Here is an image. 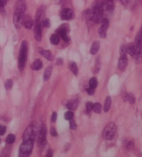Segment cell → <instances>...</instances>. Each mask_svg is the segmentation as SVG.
<instances>
[{
    "label": "cell",
    "mask_w": 142,
    "mask_h": 157,
    "mask_svg": "<svg viewBox=\"0 0 142 157\" xmlns=\"http://www.w3.org/2000/svg\"><path fill=\"white\" fill-rule=\"evenodd\" d=\"M33 140H23L20 148V156H28L31 153L34 147Z\"/></svg>",
    "instance_id": "obj_3"
},
{
    "label": "cell",
    "mask_w": 142,
    "mask_h": 157,
    "mask_svg": "<svg viewBox=\"0 0 142 157\" xmlns=\"http://www.w3.org/2000/svg\"><path fill=\"white\" fill-rule=\"evenodd\" d=\"M120 2L123 4L124 5V6H126L128 4V2H129V0H119Z\"/></svg>",
    "instance_id": "obj_41"
},
{
    "label": "cell",
    "mask_w": 142,
    "mask_h": 157,
    "mask_svg": "<svg viewBox=\"0 0 142 157\" xmlns=\"http://www.w3.org/2000/svg\"><path fill=\"white\" fill-rule=\"evenodd\" d=\"M15 10L22 13H24L25 12L26 10L25 1H24V0H18Z\"/></svg>",
    "instance_id": "obj_14"
},
{
    "label": "cell",
    "mask_w": 142,
    "mask_h": 157,
    "mask_svg": "<svg viewBox=\"0 0 142 157\" xmlns=\"http://www.w3.org/2000/svg\"><path fill=\"white\" fill-rule=\"evenodd\" d=\"M135 54L134 58L136 64L140 63L142 60V27L139 30L135 37Z\"/></svg>",
    "instance_id": "obj_1"
},
{
    "label": "cell",
    "mask_w": 142,
    "mask_h": 157,
    "mask_svg": "<svg viewBox=\"0 0 142 157\" xmlns=\"http://www.w3.org/2000/svg\"><path fill=\"white\" fill-rule=\"evenodd\" d=\"M34 21L31 19H28V20H25V19H24V25L25 26V28L27 29H31L32 28V26H34Z\"/></svg>",
    "instance_id": "obj_26"
},
{
    "label": "cell",
    "mask_w": 142,
    "mask_h": 157,
    "mask_svg": "<svg viewBox=\"0 0 142 157\" xmlns=\"http://www.w3.org/2000/svg\"><path fill=\"white\" fill-rule=\"evenodd\" d=\"M6 128L4 125H0V136H3L6 134Z\"/></svg>",
    "instance_id": "obj_37"
},
{
    "label": "cell",
    "mask_w": 142,
    "mask_h": 157,
    "mask_svg": "<svg viewBox=\"0 0 142 157\" xmlns=\"http://www.w3.org/2000/svg\"><path fill=\"white\" fill-rule=\"evenodd\" d=\"M13 80L11 79H8L6 82H5V88H6V90H10L11 89L12 86H13Z\"/></svg>",
    "instance_id": "obj_30"
},
{
    "label": "cell",
    "mask_w": 142,
    "mask_h": 157,
    "mask_svg": "<svg viewBox=\"0 0 142 157\" xmlns=\"http://www.w3.org/2000/svg\"><path fill=\"white\" fill-rule=\"evenodd\" d=\"M35 139V132L32 126H29L23 134V140H33L34 141Z\"/></svg>",
    "instance_id": "obj_7"
},
{
    "label": "cell",
    "mask_w": 142,
    "mask_h": 157,
    "mask_svg": "<svg viewBox=\"0 0 142 157\" xmlns=\"http://www.w3.org/2000/svg\"><path fill=\"white\" fill-rule=\"evenodd\" d=\"M42 62L39 59L34 61L31 64V69L35 70V71H38V70L42 69Z\"/></svg>",
    "instance_id": "obj_17"
},
{
    "label": "cell",
    "mask_w": 142,
    "mask_h": 157,
    "mask_svg": "<svg viewBox=\"0 0 142 157\" xmlns=\"http://www.w3.org/2000/svg\"><path fill=\"white\" fill-rule=\"evenodd\" d=\"M53 156V151H52V150H49V151H48V153H47V155H46V156L47 157H51Z\"/></svg>",
    "instance_id": "obj_43"
},
{
    "label": "cell",
    "mask_w": 142,
    "mask_h": 157,
    "mask_svg": "<svg viewBox=\"0 0 142 157\" xmlns=\"http://www.w3.org/2000/svg\"><path fill=\"white\" fill-rule=\"evenodd\" d=\"M116 124L114 122H110V123H108L103 131V139L105 140H111L113 139L116 132Z\"/></svg>",
    "instance_id": "obj_4"
},
{
    "label": "cell",
    "mask_w": 142,
    "mask_h": 157,
    "mask_svg": "<svg viewBox=\"0 0 142 157\" xmlns=\"http://www.w3.org/2000/svg\"><path fill=\"white\" fill-rule=\"evenodd\" d=\"M51 44L53 45H58L60 42V37L58 34H53L50 38Z\"/></svg>",
    "instance_id": "obj_23"
},
{
    "label": "cell",
    "mask_w": 142,
    "mask_h": 157,
    "mask_svg": "<svg viewBox=\"0 0 142 157\" xmlns=\"http://www.w3.org/2000/svg\"><path fill=\"white\" fill-rule=\"evenodd\" d=\"M100 48V42L99 41H95L93 42V44L92 45L91 49H90V53L92 55H95L98 53V51H99Z\"/></svg>",
    "instance_id": "obj_16"
},
{
    "label": "cell",
    "mask_w": 142,
    "mask_h": 157,
    "mask_svg": "<svg viewBox=\"0 0 142 157\" xmlns=\"http://www.w3.org/2000/svg\"><path fill=\"white\" fill-rule=\"evenodd\" d=\"M73 118V113L71 111H68L65 113V118L67 121H70Z\"/></svg>",
    "instance_id": "obj_31"
},
{
    "label": "cell",
    "mask_w": 142,
    "mask_h": 157,
    "mask_svg": "<svg viewBox=\"0 0 142 157\" xmlns=\"http://www.w3.org/2000/svg\"><path fill=\"white\" fill-rule=\"evenodd\" d=\"M109 26V21L108 19H103V20L101 22V26H100L99 29V33L100 36L104 38L106 37V34H107V30Z\"/></svg>",
    "instance_id": "obj_9"
},
{
    "label": "cell",
    "mask_w": 142,
    "mask_h": 157,
    "mask_svg": "<svg viewBox=\"0 0 142 157\" xmlns=\"http://www.w3.org/2000/svg\"><path fill=\"white\" fill-rule=\"evenodd\" d=\"M42 26L46 27V28H49L50 27V21L48 19H45L42 21Z\"/></svg>",
    "instance_id": "obj_36"
},
{
    "label": "cell",
    "mask_w": 142,
    "mask_h": 157,
    "mask_svg": "<svg viewBox=\"0 0 142 157\" xmlns=\"http://www.w3.org/2000/svg\"><path fill=\"white\" fill-rule=\"evenodd\" d=\"M46 129L45 126H44L41 129L40 134L37 138V143L40 146L43 145L46 143Z\"/></svg>",
    "instance_id": "obj_10"
},
{
    "label": "cell",
    "mask_w": 142,
    "mask_h": 157,
    "mask_svg": "<svg viewBox=\"0 0 142 157\" xmlns=\"http://www.w3.org/2000/svg\"><path fill=\"white\" fill-rule=\"evenodd\" d=\"M104 6L108 10H112L114 9V2H113V0H105Z\"/></svg>",
    "instance_id": "obj_25"
},
{
    "label": "cell",
    "mask_w": 142,
    "mask_h": 157,
    "mask_svg": "<svg viewBox=\"0 0 142 157\" xmlns=\"http://www.w3.org/2000/svg\"><path fill=\"white\" fill-rule=\"evenodd\" d=\"M86 91L87 92V94H89V95H94V88H92V87H87L86 88Z\"/></svg>",
    "instance_id": "obj_38"
},
{
    "label": "cell",
    "mask_w": 142,
    "mask_h": 157,
    "mask_svg": "<svg viewBox=\"0 0 142 157\" xmlns=\"http://www.w3.org/2000/svg\"><path fill=\"white\" fill-rule=\"evenodd\" d=\"M46 13V7L45 6H41L37 10L35 14V24H42L45 18Z\"/></svg>",
    "instance_id": "obj_8"
},
{
    "label": "cell",
    "mask_w": 142,
    "mask_h": 157,
    "mask_svg": "<svg viewBox=\"0 0 142 157\" xmlns=\"http://www.w3.org/2000/svg\"><path fill=\"white\" fill-rule=\"evenodd\" d=\"M39 52L41 55H42L43 57H45V58L46 59H48V60L52 61L53 59V56L50 51L43 49V48H40Z\"/></svg>",
    "instance_id": "obj_15"
},
{
    "label": "cell",
    "mask_w": 142,
    "mask_h": 157,
    "mask_svg": "<svg viewBox=\"0 0 142 157\" xmlns=\"http://www.w3.org/2000/svg\"><path fill=\"white\" fill-rule=\"evenodd\" d=\"M57 64H58V65H62V58L58 59V61H57Z\"/></svg>",
    "instance_id": "obj_42"
},
{
    "label": "cell",
    "mask_w": 142,
    "mask_h": 157,
    "mask_svg": "<svg viewBox=\"0 0 142 157\" xmlns=\"http://www.w3.org/2000/svg\"><path fill=\"white\" fill-rule=\"evenodd\" d=\"M7 3V0H0V12H4V6Z\"/></svg>",
    "instance_id": "obj_32"
},
{
    "label": "cell",
    "mask_w": 142,
    "mask_h": 157,
    "mask_svg": "<svg viewBox=\"0 0 142 157\" xmlns=\"http://www.w3.org/2000/svg\"><path fill=\"white\" fill-rule=\"evenodd\" d=\"M93 106H94V104H93L92 102H87V103L86 104V109H87V112H90L91 111H92L93 110Z\"/></svg>",
    "instance_id": "obj_35"
},
{
    "label": "cell",
    "mask_w": 142,
    "mask_h": 157,
    "mask_svg": "<svg viewBox=\"0 0 142 157\" xmlns=\"http://www.w3.org/2000/svg\"><path fill=\"white\" fill-rule=\"evenodd\" d=\"M42 24H35L34 28V36L35 38L37 41H40L42 40Z\"/></svg>",
    "instance_id": "obj_11"
},
{
    "label": "cell",
    "mask_w": 142,
    "mask_h": 157,
    "mask_svg": "<svg viewBox=\"0 0 142 157\" xmlns=\"http://www.w3.org/2000/svg\"><path fill=\"white\" fill-rule=\"evenodd\" d=\"M56 119H57V113L56 112H53L52 116H51V122H52V123H55L56 121Z\"/></svg>",
    "instance_id": "obj_40"
},
{
    "label": "cell",
    "mask_w": 142,
    "mask_h": 157,
    "mask_svg": "<svg viewBox=\"0 0 142 157\" xmlns=\"http://www.w3.org/2000/svg\"><path fill=\"white\" fill-rule=\"evenodd\" d=\"M126 51L128 54H130L131 56L134 57L135 54V46L133 43H130V44H128L126 46Z\"/></svg>",
    "instance_id": "obj_19"
},
{
    "label": "cell",
    "mask_w": 142,
    "mask_h": 157,
    "mask_svg": "<svg viewBox=\"0 0 142 157\" xmlns=\"http://www.w3.org/2000/svg\"><path fill=\"white\" fill-rule=\"evenodd\" d=\"M125 101H127L130 104H134L135 102V97L131 93H127L124 96Z\"/></svg>",
    "instance_id": "obj_21"
},
{
    "label": "cell",
    "mask_w": 142,
    "mask_h": 157,
    "mask_svg": "<svg viewBox=\"0 0 142 157\" xmlns=\"http://www.w3.org/2000/svg\"><path fill=\"white\" fill-rule=\"evenodd\" d=\"M69 125H70V128L73 129V130H75V129L77 128V124H76L75 121L73 120V118L72 119V120H70Z\"/></svg>",
    "instance_id": "obj_34"
},
{
    "label": "cell",
    "mask_w": 142,
    "mask_h": 157,
    "mask_svg": "<svg viewBox=\"0 0 142 157\" xmlns=\"http://www.w3.org/2000/svg\"><path fill=\"white\" fill-rule=\"evenodd\" d=\"M78 100L73 99L67 102V107L69 109H76V108L78 107Z\"/></svg>",
    "instance_id": "obj_18"
},
{
    "label": "cell",
    "mask_w": 142,
    "mask_h": 157,
    "mask_svg": "<svg viewBox=\"0 0 142 157\" xmlns=\"http://www.w3.org/2000/svg\"><path fill=\"white\" fill-rule=\"evenodd\" d=\"M134 147V143L132 142H129L128 143V148H132Z\"/></svg>",
    "instance_id": "obj_44"
},
{
    "label": "cell",
    "mask_w": 142,
    "mask_h": 157,
    "mask_svg": "<svg viewBox=\"0 0 142 157\" xmlns=\"http://www.w3.org/2000/svg\"><path fill=\"white\" fill-rule=\"evenodd\" d=\"M50 133H51V136H58V133H57L56 129L55 128H52L51 129Z\"/></svg>",
    "instance_id": "obj_39"
},
{
    "label": "cell",
    "mask_w": 142,
    "mask_h": 157,
    "mask_svg": "<svg viewBox=\"0 0 142 157\" xmlns=\"http://www.w3.org/2000/svg\"><path fill=\"white\" fill-rule=\"evenodd\" d=\"M67 24H63L61 26L57 29L56 34H58L59 37L64 40L65 42H69V37L68 36V31H69V26H66Z\"/></svg>",
    "instance_id": "obj_5"
},
{
    "label": "cell",
    "mask_w": 142,
    "mask_h": 157,
    "mask_svg": "<svg viewBox=\"0 0 142 157\" xmlns=\"http://www.w3.org/2000/svg\"><path fill=\"white\" fill-rule=\"evenodd\" d=\"M111 105H112V99H111L110 97H108V98H106V100H105L104 108H103V109H104L105 112H108V111L110 109Z\"/></svg>",
    "instance_id": "obj_22"
},
{
    "label": "cell",
    "mask_w": 142,
    "mask_h": 157,
    "mask_svg": "<svg viewBox=\"0 0 142 157\" xmlns=\"http://www.w3.org/2000/svg\"><path fill=\"white\" fill-rule=\"evenodd\" d=\"M51 73H52V67L51 66L46 67L45 71V74H44V80L45 81L49 80L51 75Z\"/></svg>",
    "instance_id": "obj_20"
},
{
    "label": "cell",
    "mask_w": 142,
    "mask_h": 157,
    "mask_svg": "<svg viewBox=\"0 0 142 157\" xmlns=\"http://www.w3.org/2000/svg\"><path fill=\"white\" fill-rule=\"evenodd\" d=\"M93 111L95 113H101V105L100 103H98V102H97V103L94 104V106H93Z\"/></svg>",
    "instance_id": "obj_28"
},
{
    "label": "cell",
    "mask_w": 142,
    "mask_h": 157,
    "mask_svg": "<svg viewBox=\"0 0 142 157\" xmlns=\"http://www.w3.org/2000/svg\"><path fill=\"white\" fill-rule=\"evenodd\" d=\"M89 86L90 87L92 88H94L95 89L97 86L98 85V81H97V79L96 78H92L91 79H90L89 80Z\"/></svg>",
    "instance_id": "obj_27"
},
{
    "label": "cell",
    "mask_w": 142,
    "mask_h": 157,
    "mask_svg": "<svg viewBox=\"0 0 142 157\" xmlns=\"http://www.w3.org/2000/svg\"><path fill=\"white\" fill-rule=\"evenodd\" d=\"M69 68H70V70L72 71L73 74H74L75 75H78V69L77 64H76V62H71V63L69 64Z\"/></svg>",
    "instance_id": "obj_24"
},
{
    "label": "cell",
    "mask_w": 142,
    "mask_h": 157,
    "mask_svg": "<svg viewBox=\"0 0 142 157\" xmlns=\"http://www.w3.org/2000/svg\"><path fill=\"white\" fill-rule=\"evenodd\" d=\"M0 144H1V139H0Z\"/></svg>",
    "instance_id": "obj_45"
},
{
    "label": "cell",
    "mask_w": 142,
    "mask_h": 157,
    "mask_svg": "<svg viewBox=\"0 0 142 157\" xmlns=\"http://www.w3.org/2000/svg\"><path fill=\"white\" fill-rule=\"evenodd\" d=\"M128 65V58L127 56H124L120 57V59L118 62V68L121 71H124Z\"/></svg>",
    "instance_id": "obj_12"
},
{
    "label": "cell",
    "mask_w": 142,
    "mask_h": 157,
    "mask_svg": "<svg viewBox=\"0 0 142 157\" xmlns=\"http://www.w3.org/2000/svg\"><path fill=\"white\" fill-rule=\"evenodd\" d=\"M15 140V136L14 134H9L6 138V143L9 144H13Z\"/></svg>",
    "instance_id": "obj_29"
},
{
    "label": "cell",
    "mask_w": 142,
    "mask_h": 157,
    "mask_svg": "<svg viewBox=\"0 0 142 157\" xmlns=\"http://www.w3.org/2000/svg\"><path fill=\"white\" fill-rule=\"evenodd\" d=\"M24 13L18 12L15 10L13 13V23L17 29H20L24 24Z\"/></svg>",
    "instance_id": "obj_6"
},
{
    "label": "cell",
    "mask_w": 142,
    "mask_h": 157,
    "mask_svg": "<svg viewBox=\"0 0 142 157\" xmlns=\"http://www.w3.org/2000/svg\"><path fill=\"white\" fill-rule=\"evenodd\" d=\"M27 53H28V44H27L26 41H23L22 42L20 50V55H19L18 59V67L20 71H22L26 62L27 58Z\"/></svg>",
    "instance_id": "obj_2"
},
{
    "label": "cell",
    "mask_w": 142,
    "mask_h": 157,
    "mask_svg": "<svg viewBox=\"0 0 142 157\" xmlns=\"http://www.w3.org/2000/svg\"><path fill=\"white\" fill-rule=\"evenodd\" d=\"M127 51H126V46L123 45L121 46V48H120V56H127Z\"/></svg>",
    "instance_id": "obj_33"
},
{
    "label": "cell",
    "mask_w": 142,
    "mask_h": 157,
    "mask_svg": "<svg viewBox=\"0 0 142 157\" xmlns=\"http://www.w3.org/2000/svg\"><path fill=\"white\" fill-rule=\"evenodd\" d=\"M73 11L70 9L65 8L61 11V17L62 20H68L72 17Z\"/></svg>",
    "instance_id": "obj_13"
}]
</instances>
